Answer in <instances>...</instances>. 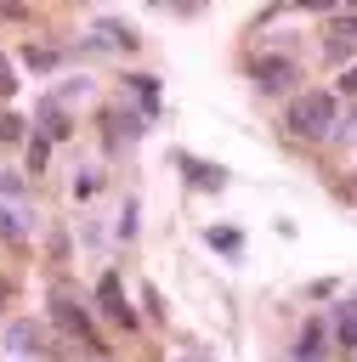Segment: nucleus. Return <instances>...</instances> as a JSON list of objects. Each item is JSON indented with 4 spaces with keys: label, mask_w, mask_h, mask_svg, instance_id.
Segmentation results:
<instances>
[{
    "label": "nucleus",
    "mask_w": 357,
    "mask_h": 362,
    "mask_svg": "<svg viewBox=\"0 0 357 362\" xmlns=\"http://www.w3.org/2000/svg\"><path fill=\"white\" fill-rule=\"evenodd\" d=\"M283 130H289V141H329L340 130L334 90H295L283 102Z\"/></svg>",
    "instance_id": "obj_1"
},
{
    "label": "nucleus",
    "mask_w": 357,
    "mask_h": 362,
    "mask_svg": "<svg viewBox=\"0 0 357 362\" xmlns=\"http://www.w3.org/2000/svg\"><path fill=\"white\" fill-rule=\"evenodd\" d=\"M45 300H51V322H57L68 339H79L91 356H108V339L96 334V317H91V305H85V300H79V294H74L62 277L51 283V294H45Z\"/></svg>",
    "instance_id": "obj_2"
},
{
    "label": "nucleus",
    "mask_w": 357,
    "mask_h": 362,
    "mask_svg": "<svg viewBox=\"0 0 357 362\" xmlns=\"http://www.w3.org/2000/svg\"><path fill=\"white\" fill-rule=\"evenodd\" d=\"M249 85H255L261 96H289V90L300 85V57H289V51H261V57L249 62Z\"/></svg>",
    "instance_id": "obj_3"
},
{
    "label": "nucleus",
    "mask_w": 357,
    "mask_h": 362,
    "mask_svg": "<svg viewBox=\"0 0 357 362\" xmlns=\"http://www.w3.org/2000/svg\"><path fill=\"white\" fill-rule=\"evenodd\" d=\"M96 119H102V141H108V147H119V141L130 147V141H142V136H147V124H153V119H147L136 102H125V96H119V102H108Z\"/></svg>",
    "instance_id": "obj_4"
},
{
    "label": "nucleus",
    "mask_w": 357,
    "mask_h": 362,
    "mask_svg": "<svg viewBox=\"0 0 357 362\" xmlns=\"http://www.w3.org/2000/svg\"><path fill=\"white\" fill-rule=\"evenodd\" d=\"M96 311L113 322V328H125V334H136L142 328V317H136V305H130V294H125V283H119V272H102L96 277Z\"/></svg>",
    "instance_id": "obj_5"
},
{
    "label": "nucleus",
    "mask_w": 357,
    "mask_h": 362,
    "mask_svg": "<svg viewBox=\"0 0 357 362\" xmlns=\"http://www.w3.org/2000/svg\"><path fill=\"white\" fill-rule=\"evenodd\" d=\"M329 345H334V322H329L323 311H312V317L300 322L295 345H289V362H329Z\"/></svg>",
    "instance_id": "obj_6"
},
{
    "label": "nucleus",
    "mask_w": 357,
    "mask_h": 362,
    "mask_svg": "<svg viewBox=\"0 0 357 362\" xmlns=\"http://www.w3.org/2000/svg\"><path fill=\"white\" fill-rule=\"evenodd\" d=\"M170 164L187 175V187H193V192H221V187H227V170H221V164H210V158H198V153H187V147H176V153H170Z\"/></svg>",
    "instance_id": "obj_7"
},
{
    "label": "nucleus",
    "mask_w": 357,
    "mask_h": 362,
    "mask_svg": "<svg viewBox=\"0 0 357 362\" xmlns=\"http://www.w3.org/2000/svg\"><path fill=\"white\" fill-rule=\"evenodd\" d=\"M28 124H34V136H45L51 147L74 136V113H68V107H62L57 96H40V102H34V119H28Z\"/></svg>",
    "instance_id": "obj_8"
},
{
    "label": "nucleus",
    "mask_w": 357,
    "mask_h": 362,
    "mask_svg": "<svg viewBox=\"0 0 357 362\" xmlns=\"http://www.w3.org/2000/svg\"><path fill=\"white\" fill-rule=\"evenodd\" d=\"M91 34H96L108 51H125V57H130V51H142V28H136V23H125V17H96V23H91Z\"/></svg>",
    "instance_id": "obj_9"
},
{
    "label": "nucleus",
    "mask_w": 357,
    "mask_h": 362,
    "mask_svg": "<svg viewBox=\"0 0 357 362\" xmlns=\"http://www.w3.org/2000/svg\"><path fill=\"white\" fill-rule=\"evenodd\" d=\"M329 322H334V351H340V356H357V294L340 300V305L329 311Z\"/></svg>",
    "instance_id": "obj_10"
},
{
    "label": "nucleus",
    "mask_w": 357,
    "mask_h": 362,
    "mask_svg": "<svg viewBox=\"0 0 357 362\" xmlns=\"http://www.w3.org/2000/svg\"><path fill=\"white\" fill-rule=\"evenodd\" d=\"M119 96H130L147 119H159V79H153V74H125V90H119Z\"/></svg>",
    "instance_id": "obj_11"
},
{
    "label": "nucleus",
    "mask_w": 357,
    "mask_h": 362,
    "mask_svg": "<svg viewBox=\"0 0 357 362\" xmlns=\"http://www.w3.org/2000/svg\"><path fill=\"white\" fill-rule=\"evenodd\" d=\"M6 345H11L17 356H28V351H45V322H34V317H17V322L6 328Z\"/></svg>",
    "instance_id": "obj_12"
},
{
    "label": "nucleus",
    "mask_w": 357,
    "mask_h": 362,
    "mask_svg": "<svg viewBox=\"0 0 357 362\" xmlns=\"http://www.w3.org/2000/svg\"><path fill=\"white\" fill-rule=\"evenodd\" d=\"M0 243H6L11 255H23V249H28V221H23L11 204H0Z\"/></svg>",
    "instance_id": "obj_13"
},
{
    "label": "nucleus",
    "mask_w": 357,
    "mask_h": 362,
    "mask_svg": "<svg viewBox=\"0 0 357 362\" xmlns=\"http://www.w3.org/2000/svg\"><path fill=\"white\" fill-rule=\"evenodd\" d=\"M17 62H23V68H34V74H51V68H62V51H57V45H34V40H28V45L17 51Z\"/></svg>",
    "instance_id": "obj_14"
},
{
    "label": "nucleus",
    "mask_w": 357,
    "mask_h": 362,
    "mask_svg": "<svg viewBox=\"0 0 357 362\" xmlns=\"http://www.w3.org/2000/svg\"><path fill=\"white\" fill-rule=\"evenodd\" d=\"M204 243H210V249H221L227 260H238V255H244V232H238V226H204Z\"/></svg>",
    "instance_id": "obj_15"
},
{
    "label": "nucleus",
    "mask_w": 357,
    "mask_h": 362,
    "mask_svg": "<svg viewBox=\"0 0 357 362\" xmlns=\"http://www.w3.org/2000/svg\"><path fill=\"white\" fill-rule=\"evenodd\" d=\"M51 96H57L62 107H74V102H85V96H91V74H62Z\"/></svg>",
    "instance_id": "obj_16"
},
{
    "label": "nucleus",
    "mask_w": 357,
    "mask_h": 362,
    "mask_svg": "<svg viewBox=\"0 0 357 362\" xmlns=\"http://www.w3.org/2000/svg\"><path fill=\"white\" fill-rule=\"evenodd\" d=\"M68 192H74L79 204H85V198H96V192H102V170H96V164H85V170H74V181H68Z\"/></svg>",
    "instance_id": "obj_17"
},
{
    "label": "nucleus",
    "mask_w": 357,
    "mask_h": 362,
    "mask_svg": "<svg viewBox=\"0 0 357 362\" xmlns=\"http://www.w3.org/2000/svg\"><path fill=\"white\" fill-rule=\"evenodd\" d=\"M23 164H28V175H45V164H51V141H45V136H28Z\"/></svg>",
    "instance_id": "obj_18"
},
{
    "label": "nucleus",
    "mask_w": 357,
    "mask_h": 362,
    "mask_svg": "<svg viewBox=\"0 0 357 362\" xmlns=\"http://www.w3.org/2000/svg\"><path fill=\"white\" fill-rule=\"evenodd\" d=\"M23 130H34L23 113H11V107H0V147H11V141H23Z\"/></svg>",
    "instance_id": "obj_19"
},
{
    "label": "nucleus",
    "mask_w": 357,
    "mask_h": 362,
    "mask_svg": "<svg viewBox=\"0 0 357 362\" xmlns=\"http://www.w3.org/2000/svg\"><path fill=\"white\" fill-rule=\"evenodd\" d=\"M136 209H142L136 198H125V204H119V221H113V238H119V243H130V238H136Z\"/></svg>",
    "instance_id": "obj_20"
},
{
    "label": "nucleus",
    "mask_w": 357,
    "mask_h": 362,
    "mask_svg": "<svg viewBox=\"0 0 357 362\" xmlns=\"http://www.w3.org/2000/svg\"><path fill=\"white\" fill-rule=\"evenodd\" d=\"M23 192H28V175H17V170L0 164V204H11V198H23Z\"/></svg>",
    "instance_id": "obj_21"
},
{
    "label": "nucleus",
    "mask_w": 357,
    "mask_h": 362,
    "mask_svg": "<svg viewBox=\"0 0 357 362\" xmlns=\"http://www.w3.org/2000/svg\"><path fill=\"white\" fill-rule=\"evenodd\" d=\"M323 34H346V40H357V11H334V17L323 23Z\"/></svg>",
    "instance_id": "obj_22"
},
{
    "label": "nucleus",
    "mask_w": 357,
    "mask_h": 362,
    "mask_svg": "<svg viewBox=\"0 0 357 362\" xmlns=\"http://www.w3.org/2000/svg\"><path fill=\"white\" fill-rule=\"evenodd\" d=\"M289 11H317V17H334V6L340 0H283Z\"/></svg>",
    "instance_id": "obj_23"
},
{
    "label": "nucleus",
    "mask_w": 357,
    "mask_h": 362,
    "mask_svg": "<svg viewBox=\"0 0 357 362\" xmlns=\"http://www.w3.org/2000/svg\"><path fill=\"white\" fill-rule=\"evenodd\" d=\"M17 96V74H11V62H6V51H0V107Z\"/></svg>",
    "instance_id": "obj_24"
},
{
    "label": "nucleus",
    "mask_w": 357,
    "mask_h": 362,
    "mask_svg": "<svg viewBox=\"0 0 357 362\" xmlns=\"http://www.w3.org/2000/svg\"><path fill=\"white\" fill-rule=\"evenodd\" d=\"M142 305H147V317H159V322H164V317H170V311H164V294H159V288H153V283H147V288H142Z\"/></svg>",
    "instance_id": "obj_25"
},
{
    "label": "nucleus",
    "mask_w": 357,
    "mask_h": 362,
    "mask_svg": "<svg viewBox=\"0 0 357 362\" xmlns=\"http://www.w3.org/2000/svg\"><path fill=\"white\" fill-rule=\"evenodd\" d=\"M11 300H17V283H11V277H6V272H0V322H6V317H11Z\"/></svg>",
    "instance_id": "obj_26"
},
{
    "label": "nucleus",
    "mask_w": 357,
    "mask_h": 362,
    "mask_svg": "<svg viewBox=\"0 0 357 362\" xmlns=\"http://www.w3.org/2000/svg\"><path fill=\"white\" fill-rule=\"evenodd\" d=\"M0 23H28V6L23 0H0Z\"/></svg>",
    "instance_id": "obj_27"
},
{
    "label": "nucleus",
    "mask_w": 357,
    "mask_h": 362,
    "mask_svg": "<svg viewBox=\"0 0 357 362\" xmlns=\"http://www.w3.org/2000/svg\"><path fill=\"white\" fill-rule=\"evenodd\" d=\"M334 85H340V96H357V62H351V68H340V79H334Z\"/></svg>",
    "instance_id": "obj_28"
},
{
    "label": "nucleus",
    "mask_w": 357,
    "mask_h": 362,
    "mask_svg": "<svg viewBox=\"0 0 357 362\" xmlns=\"http://www.w3.org/2000/svg\"><path fill=\"white\" fill-rule=\"evenodd\" d=\"M62 260H68V238H62V232H51V266H62Z\"/></svg>",
    "instance_id": "obj_29"
},
{
    "label": "nucleus",
    "mask_w": 357,
    "mask_h": 362,
    "mask_svg": "<svg viewBox=\"0 0 357 362\" xmlns=\"http://www.w3.org/2000/svg\"><path fill=\"white\" fill-rule=\"evenodd\" d=\"M198 6H204V0H176V11H187V17H193Z\"/></svg>",
    "instance_id": "obj_30"
},
{
    "label": "nucleus",
    "mask_w": 357,
    "mask_h": 362,
    "mask_svg": "<svg viewBox=\"0 0 357 362\" xmlns=\"http://www.w3.org/2000/svg\"><path fill=\"white\" fill-rule=\"evenodd\" d=\"M346 6H351V11H357V0H346Z\"/></svg>",
    "instance_id": "obj_31"
},
{
    "label": "nucleus",
    "mask_w": 357,
    "mask_h": 362,
    "mask_svg": "<svg viewBox=\"0 0 357 362\" xmlns=\"http://www.w3.org/2000/svg\"><path fill=\"white\" fill-rule=\"evenodd\" d=\"M351 192H357V175H351Z\"/></svg>",
    "instance_id": "obj_32"
}]
</instances>
